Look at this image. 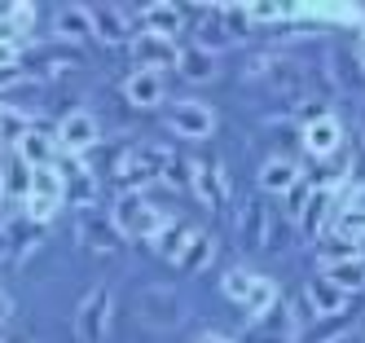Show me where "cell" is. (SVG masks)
<instances>
[{"mask_svg":"<svg viewBox=\"0 0 365 343\" xmlns=\"http://www.w3.org/2000/svg\"><path fill=\"white\" fill-rule=\"evenodd\" d=\"M141 322L150 330H172L180 322V304H176V290L168 286H154L145 290V300H141Z\"/></svg>","mask_w":365,"mask_h":343,"instance_id":"obj_10","label":"cell"},{"mask_svg":"<svg viewBox=\"0 0 365 343\" xmlns=\"http://www.w3.org/2000/svg\"><path fill=\"white\" fill-rule=\"evenodd\" d=\"M5 203H9V194H5V185H0V211H5Z\"/></svg>","mask_w":365,"mask_h":343,"instance_id":"obj_40","label":"cell"},{"mask_svg":"<svg viewBox=\"0 0 365 343\" xmlns=\"http://www.w3.org/2000/svg\"><path fill=\"white\" fill-rule=\"evenodd\" d=\"M137 66L141 71H154V75H163L168 66H176V44L172 40H159V36H137Z\"/></svg>","mask_w":365,"mask_h":343,"instance_id":"obj_16","label":"cell"},{"mask_svg":"<svg viewBox=\"0 0 365 343\" xmlns=\"http://www.w3.org/2000/svg\"><path fill=\"white\" fill-rule=\"evenodd\" d=\"M304 295H308V304H312V312L317 317H339L348 304H352V295H344L334 282H326V277H312L308 286H304Z\"/></svg>","mask_w":365,"mask_h":343,"instance_id":"obj_17","label":"cell"},{"mask_svg":"<svg viewBox=\"0 0 365 343\" xmlns=\"http://www.w3.org/2000/svg\"><path fill=\"white\" fill-rule=\"evenodd\" d=\"M145 36H159V40H172L180 31V5H168V0H154V5H145Z\"/></svg>","mask_w":365,"mask_h":343,"instance_id":"obj_19","label":"cell"},{"mask_svg":"<svg viewBox=\"0 0 365 343\" xmlns=\"http://www.w3.org/2000/svg\"><path fill=\"white\" fill-rule=\"evenodd\" d=\"M110 326V290L93 286L88 295L80 300V312H75V339L80 343H101Z\"/></svg>","mask_w":365,"mask_h":343,"instance_id":"obj_2","label":"cell"},{"mask_svg":"<svg viewBox=\"0 0 365 343\" xmlns=\"http://www.w3.org/2000/svg\"><path fill=\"white\" fill-rule=\"evenodd\" d=\"M163 211L154 207L145 194H119L115 198V211H110V225L123 233V242H137V237H154L163 229Z\"/></svg>","mask_w":365,"mask_h":343,"instance_id":"obj_1","label":"cell"},{"mask_svg":"<svg viewBox=\"0 0 365 343\" xmlns=\"http://www.w3.org/2000/svg\"><path fill=\"white\" fill-rule=\"evenodd\" d=\"M9 317H14V300H9V295H0V326H5Z\"/></svg>","mask_w":365,"mask_h":343,"instance_id":"obj_38","label":"cell"},{"mask_svg":"<svg viewBox=\"0 0 365 343\" xmlns=\"http://www.w3.org/2000/svg\"><path fill=\"white\" fill-rule=\"evenodd\" d=\"M168 123H172V132H180V137L202 141V137H212V132H216V111L207 101H172Z\"/></svg>","mask_w":365,"mask_h":343,"instance_id":"obj_4","label":"cell"},{"mask_svg":"<svg viewBox=\"0 0 365 343\" xmlns=\"http://www.w3.org/2000/svg\"><path fill=\"white\" fill-rule=\"evenodd\" d=\"M0 343H5V334H0Z\"/></svg>","mask_w":365,"mask_h":343,"instance_id":"obj_42","label":"cell"},{"mask_svg":"<svg viewBox=\"0 0 365 343\" xmlns=\"http://www.w3.org/2000/svg\"><path fill=\"white\" fill-rule=\"evenodd\" d=\"M361 53H365V22H361Z\"/></svg>","mask_w":365,"mask_h":343,"instance_id":"obj_41","label":"cell"},{"mask_svg":"<svg viewBox=\"0 0 365 343\" xmlns=\"http://www.w3.org/2000/svg\"><path fill=\"white\" fill-rule=\"evenodd\" d=\"M0 233H5V225H0Z\"/></svg>","mask_w":365,"mask_h":343,"instance_id":"obj_43","label":"cell"},{"mask_svg":"<svg viewBox=\"0 0 365 343\" xmlns=\"http://www.w3.org/2000/svg\"><path fill=\"white\" fill-rule=\"evenodd\" d=\"M247 18H251V22H282V18H291V5H273V0H255V5H247Z\"/></svg>","mask_w":365,"mask_h":343,"instance_id":"obj_32","label":"cell"},{"mask_svg":"<svg viewBox=\"0 0 365 343\" xmlns=\"http://www.w3.org/2000/svg\"><path fill=\"white\" fill-rule=\"evenodd\" d=\"M212 255H216V237L212 233H202V229H194L190 233V242H185V251L176 255V264L185 273H202L207 264H212Z\"/></svg>","mask_w":365,"mask_h":343,"instance_id":"obj_22","label":"cell"},{"mask_svg":"<svg viewBox=\"0 0 365 343\" xmlns=\"http://www.w3.org/2000/svg\"><path fill=\"white\" fill-rule=\"evenodd\" d=\"M277 300H282V295H277V282L255 277V282H251V290H247V300H242V312L251 317V322H259V317H264Z\"/></svg>","mask_w":365,"mask_h":343,"instance_id":"obj_25","label":"cell"},{"mask_svg":"<svg viewBox=\"0 0 365 343\" xmlns=\"http://www.w3.org/2000/svg\"><path fill=\"white\" fill-rule=\"evenodd\" d=\"M14 154L22 158L27 168H44V163H53V154H58V141L48 137V132H40L36 123L22 132V141L14 145Z\"/></svg>","mask_w":365,"mask_h":343,"instance_id":"obj_18","label":"cell"},{"mask_svg":"<svg viewBox=\"0 0 365 343\" xmlns=\"http://www.w3.org/2000/svg\"><path fill=\"white\" fill-rule=\"evenodd\" d=\"M31 194L66 203V185H62V172H58V163H44V168H31Z\"/></svg>","mask_w":365,"mask_h":343,"instance_id":"obj_26","label":"cell"},{"mask_svg":"<svg viewBox=\"0 0 365 343\" xmlns=\"http://www.w3.org/2000/svg\"><path fill=\"white\" fill-rule=\"evenodd\" d=\"M5 343H9V339H5Z\"/></svg>","mask_w":365,"mask_h":343,"instance_id":"obj_44","label":"cell"},{"mask_svg":"<svg viewBox=\"0 0 365 343\" xmlns=\"http://www.w3.org/2000/svg\"><path fill=\"white\" fill-rule=\"evenodd\" d=\"M123 97L133 101V106H141V111H150V106H159L163 101V75H154V71H133L123 79Z\"/></svg>","mask_w":365,"mask_h":343,"instance_id":"obj_15","label":"cell"},{"mask_svg":"<svg viewBox=\"0 0 365 343\" xmlns=\"http://www.w3.org/2000/svg\"><path fill=\"white\" fill-rule=\"evenodd\" d=\"M339 145H344V123H339L334 115H322V119L304 123V150L312 158H334Z\"/></svg>","mask_w":365,"mask_h":343,"instance_id":"obj_8","label":"cell"},{"mask_svg":"<svg viewBox=\"0 0 365 343\" xmlns=\"http://www.w3.org/2000/svg\"><path fill=\"white\" fill-rule=\"evenodd\" d=\"M176 71L185 84H212L216 79V48H207V44L176 48Z\"/></svg>","mask_w":365,"mask_h":343,"instance_id":"obj_11","label":"cell"},{"mask_svg":"<svg viewBox=\"0 0 365 343\" xmlns=\"http://www.w3.org/2000/svg\"><path fill=\"white\" fill-rule=\"evenodd\" d=\"M53 141H58V150L84 154V150H93V145L101 141V123H97V115H88V111H71V115L58 123Z\"/></svg>","mask_w":365,"mask_h":343,"instance_id":"obj_6","label":"cell"},{"mask_svg":"<svg viewBox=\"0 0 365 343\" xmlns=\"http://www.w3.org/2000/svg\"><path fill=\"white\" fill-rule=\"evenodd\" d=\"M0 185H5L9 198H27L31 194V168L22 163L18 154H9V168H5V176H0Z\"/></svg>","mask_w":365,"mask_h":343,"instance_id":"obj_27","label":"cell"},{"mask_svg":"<svg viewBox=\"0 0 365 343\" xmlns=\"http://www.w3.org/2000/svg\"><path fill=\"white\" fill-rule=\"evenodd\" d=\"M299 330H295V322H291V312H286V304L277 300L259 322H251V334H247V343H291Z\"/></svg>","mask_w":365,"mask_h":343,"instance_id":"obj_12","label":"cell"},{"mask_svg":"<svg viewBox=\"0 0 365 343\" xmlns=\"http://www.w3.org/2000/svg\"><path fill=\"white\" fill-rule=\"evenodd\" d=\"M53 26H58V36L71 40V44L88 40V36H93V26H88V5H62L58 18H53Z\"/></svg>","mask_w":365,"mask_h":343,"instance_id":"obj_24","label":"cell"},{"mask_svg":"<svg viewBox=\"0 0 365 343\" xmlns=\"http://www.w3.org/2000/svg\"><path fill=\"white\" fill-rule=\"evenodd\" d=\"M58 172H62V185H66V198H71L75 207H93V203H97V176H93V168L84 163V154L62 150Z\"/></svg>","mask_w":365,"mask_h":343,"instance_id":"obj_5","label":"cell"},{"mask_svg":"<svg viewBox=\"0 0 365 343\" xmlns=\"http://www.w3.org/2000/svg\"><path fill=\"white\" fill-rule=\"evenodd\" d=\"M295 225L304 237H322L334 229V185H312V198L304 203Z\"/></svg>","mask_w":365,"mask_h":343,"instance_id":"obj_7","label":"cell"},{"mask_svg":"<svg viewBox=\"0 0 365 343\" xmlns=\"http://www.w3.org/2000/svg\"><path fill=\"white\" fill-rule=\"evenodd\" d=\"M80 242H84L93 255H119V251H123V233H119L110 220H101V216H84V220H80Z\"/></svg>","mask_w":365,"mask_h":343,"instance_id":"obj_14","label":"cell"},{"mask_svg":"<svg viewBox=\"0 0 365 343\" xmlns=\"http://www.w3.org/2000/svg\"><path fill=\"white\" fill-rule=\"evenodd\" d=\"M88 26L101 44H128V36H133V22L119 5H88Z\"/></svg>","mask_w":365,"mask_h":343,"instance_id":"obj_9","label":"cell"},{"mask_svg":"<svg viewBox=\"0 0 365 343\" xmlns=\"http://www.w3.org/2000/svg\"><path fill=\"white\" fill-rule=\"evenodd\" d=\"M295 115H299V123H312V119H322V115H330V111H326L322 101H299Z\"/></svg>","mask_w":365,"mask_h":343,"instance_id":"obj_36","label":"cell"},{"mask_svg":"<svg viewBox=\"0 0 365 343\" xmlns=\"http://www.w3.org/2000/svg\"><path fill=\"white\" fill-rule=\"evenodd\" d=\"M264 233H269V211L264 198H247L238 207V237L247 251H264Z\"/></svg>","mask_w":365,"mask_h":343,"instance_id":"obj_13","label":"cell"},{"mask_svg":"<svg viewBox=\"0 0 365 343\" xmlns=\"http://www.w3.org/2000/svg\"><path fill=\"white\" fill-rule=\"evenodd\" d=\"M31 128V119L22 115V111H14V106H0V150H9V145H18L22 141V132Z\"/></svg>","mask_w":365,"mask_h":343,"instance_id":"obj_28","label":"cell"},{"mask_svg":"<svg viewBox=\"0 0 365 343\" xmlns=\"http://www.w3.org/2000/svg\"><path fill=\"white\" fill-rule=\"evenodd\" d=\"M216 14H220V22H225V31H229V36H242L247 26H251V18H247V5H220Z\"/></svg>","mask_w":365,"mask_h":343,"instance_id":"obj_34","label":"cell"},{"mask_svg":"<svg viewBox=\"0 0 365 343\" xmlns=\"http://www.w3.org/2000/svg\"><path fill=\"white\" fill-rule=\"evenodd\" d=\"M5 22L14 26V36H18V31H31V26H36V5L18 0V5H9V9H5Z\"/></svg>","mask_w":365,"mask_h":343,"instance_id":"obj_33","label":"cell"},{"mask_svg":"<svg viewBox=\"0 0 365 343\" xmlns=\"http://www.w3.org/2000/svg\"><path fill=\"white\" fill-rule=\"evenodd\" d=\"M5 168H9V150H0V176H5Z\"/></svg>","mask_w":365,"mask_h":343,"instance_id":"obj_39","label":"cell"},{"mask_svg":"<svg viewBox=\"0 0 365 343\" xmlns=\"http://www.w3.org/2000/svg\"><path fill=\"white\" fill-rule=\"evenodd\" d=\"M190 233H194V225H190V220H172V216H168V220H163V229L154 233L150 242H154V251H159V260H176L180 251H185Z\"/></svg>","mask_w":365,"mask_h":343,"instance_id":"obj_21","label":"cell"},{"mask_svg":"<svg viewBox=\"0 0 365 343\" xmlns=\"http://www.w3.org/2000/svg\"><path fill=\"white\" fill-rule=\"evenodd\" d=\"M194 343H238V339H233V334H220V330H202Z\"/></svg>","mask_w":365,"mask_h":343,"instance_id":"obj_37","label":"cell"},{"mask_svg":"<svg viewBox=\"0 0 365 343\" xmlns=\"http://www.w3.org/2000/svg\"><path fill=\"white\" fill-rule=\"evenodd\" d=\"M312 198V180L308 176H299L295 185H291V190H286L282 194V203H286V216H291V220H299V211H304V203Z\"/></svg>","mask_w":365,"mask_h":343,"instance_id":"obj_31","label":"cell"},{"mask_svg":"<svg viewBox=\"0 0 365 343\" xmlns=\"http://www.w3.org/2000/svg\"><path fill=\"white\" fill-rule=\"evenodd\" d=\"M251 273L247 269H229L225 277H220V290H225V300H233V304H242L247 300V290H251Z\"/></svg>","mask_w":365,"mask_h":343,"instance_id":"obj_30","label":"cell"},{"mask_svg":"<svg viewBox=\"0 0 365 343\" xmlns=\"http://www.w3.org/2000/svg\"><path fill=\"white\" fill-rule=\"evenodd\" d=\"M326 282H334L344 295H356V290H365V260H334L322 269Z\"/></svg>","mask_w":365,"mask_h":343,"instance_id":"obj_23","label":"cell"},{"mask_svg":"<svg viewBox=\"0 0 365 343\" xmlns=\"http://www.w3.org/2000/svg\"><path fill=\"white\" fill-rule=\"evenodd\" d=\"M18 62H22L18 40H0V71H18Z\"/></svg>","mask_w":365,"mask_h":343,"instance_id":"obj_35","label":"cell"},{"mask_svg":"<svg viewBox=\"0 0 365 343\" xmlns=\"http://www.w3.org/2000/svg\"><path fill=\"white\" fill-rule=\"evenodd\" d=\"M190 190H194L198 203H207L216 211V207L229 203V176L216 158H198V163H190Z\"/></svg>","mask_w":365,"mask_h":343,"instance_id":"obj_3","label":"cell"},{"mask_svg":"<svg viewBox=\"0 0 365 343\" xmlns=\"http://www.w3.org/2000/svg\"><path fill=\"white\" fill-rule=\"evenodd\" d=\"M58 207H62L58 198H40V194H27V198H22V211H27V220H31V225H40V229L58 216Z\"/></svg>","mask_w":365,"mask_h":343,"instance_id":"obj_29","label":"cell"},{"mask_svg":"<svg viewBox=\"0 0 365 343\" xmlns=\"http://www.w3.org/2000/svg\"><path fill=\"white\" fill-rule=\"evenodd\" d=\"M299 176L304 172H299L295 158H269V163L259 168V190H264V194H286Z\"/></svg>","mask_w":365,"mask_h":343,"instance_id":"obj_20","label":"cell"}]
</instances>
